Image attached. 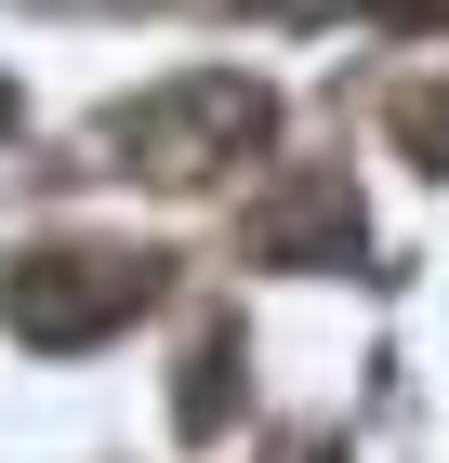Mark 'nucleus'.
Instances as JSON below:
<instances>
[{
	"instance_id": "f257e3e1",
	"label": "nucleus",
	"mask_w": 449,
	"mask_h": 463,
	"mask_svg": "<svg viewBox=\"0 0 449 463\" xmlns=\"http://www.w3.org/2000/svg\"><path fill=\"white\" fill-rule=\"evenodd\" d=\"M277 133V93L265 80H239V67H185V80H159V93H133V107L106 119V173H145V185H211L225 159H251V146Z\"/></svg>"
},
{
	"instance_id": "f03ea898",
	"label": "nucleus",
	"mask_w": 449,
	"mask_h": 463,
	"mask_svg": "<svg viewBox=\"0 0 449 463\" xmlns=\"http://www.w3.org/2000/svg\"><path fill=\"white\" fill-rule=\"evenodd\" d=\"M145 305H159V251H119V239H67V251H14V265H0V318L40 357L106 345V331H133Z\"/></svg>"
},
{
	"instance_id": "7ed1b4c3",
	"label": "nucleus",
	"mask_w": 449,
	"mask_h": 463,
	"mask_svg": "<svg viewBox=\"0 0 449 463\" xmlns=\"http://www.w3.org/2000/svg\"><path fill=\"white\" fill-rule=\"evenodd\" d=\"M239 251H251V265H357V185L331 173V159H317V173H291L265 213L239 225Z\"/></svg>"
},
{
	"instance_id": "20e7f679",
	"label": "nucleus",
	"mask_w": 449,
	"mask_h": 463,
	"mask_svg": "<svg viewBox=\"0 0 449 463\" xmlns=\"http://www.w3.org/2000/svg\"><path fill=\"white\" fill-rule=\"evenodd\" d=\"M239 397H251V345H239V318H211L199 345H185V384H173V437H185V450H211V437L239 424Z\"/></svg>"
},
{
	"instance_id": "39448f33",
	"label": "nucleus",
	"mask_w": 449,
	"mask_h": 463,
	"mask_svg": "<svg viewBox=\"0 0 449 463\" xmlns=\"http://www.w3.org/2000/svg\"><path fill=\"white\" fill-rule=\"evenodd\" d=\"M383 119H397V146H410L423 173H449V80H410V93H397Z\"/></svg>"
},
{
	"instance_id": "423d86ee",
	"label": "nucleus",
	"mask_w": 449,
	"mask_h": 463,
	"mask_svg": "<svg viewBox=\"0 0 449 463\" xmlns=\"http://www.w3.org/2000/svg\"><path fill=\"white\" fill-rule=\"evenodd\" d=\"M370 27H397V40H423V27H449V0H357Z\"/></svg>"
},
{
	"instance_id": "0eeeda50",
	"label": "nucleus",
	"mask_w": 449,
	"mask_h": 463,
	"mask_svg": "<svg viewBox=\"0 0 449 463\" xmlns=\"http://www.w3.org/2000/svg\"><path fill=\"white\" fill-rule=\"evenodd\" d=\"M14 119H27V107H14V80H0V133H14Z\"/></svg>"
},
{
	"instance_id": "6e6552de",
	"label": "nucleus",
	"mask_w": 449,
	"mask_h": 463,
	"mask_svg": "<svg viewBox=\"0 0 449 463\" xmlns=\"http://www.w3.org/2000/svg\"><path fill=\"white\" fill-rule=\"evenodd\" d=\"M304 463H331V450H304Z\"/></svg>"
}]
</instances>
